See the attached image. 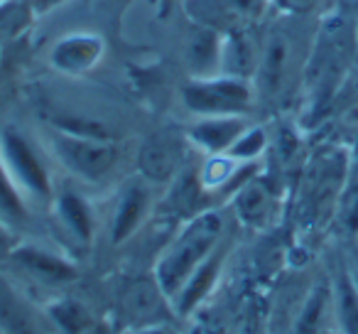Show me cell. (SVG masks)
I'll return each instance as SVG.
<instances>
[{
	"mask_svg": "<svg viewBox=\"0 0 358 334\" xmlns=\"http://www.w3.org/2000/svg\"><path fill=\"white\" fill-rule=\"evenodd\" d=\"M338 221L348 236H358V187H351L338 202Z\"/></svg>",
	"mask_w": 358,
	"mask_h": 334,
	"instance_id": "obj_24",
	"label": "cell"
},
{
	"mask_svg": "<svg viewBox=\"0 0 358 334\" xmlns=\"http://www.w3.org/2000/svg\"><path fill=\"white\" fill-rule=\"evenodd\" d=\"M334 302V293L327 288V285H319V288L312 290V295L304 302L302 312L297 317V324H294V334H319L324 324V314H327L329 305Z\"/></svg>",
	"mask_w": 358,
	"mask_h": 334,
	"instance_id": "obj_22",
	"label": "cell"
},
{
	"mask_svg": "<svg viewBox=\"0 0 358 334\" xmlns=\"http://www.w3.org/2000/svg\"><path fill=\"white\" fill-rule=\"evenodd\" d=\"M351 50L353 35L343 20H329L327 25L319 27L309 52L307 69H304V81L309 84V89H314L317 99L329 96L336 89L351 60Z\"/></svg>",
	"mask_w": 358,
	"mask_h": 334,
	"instance_id": "obj_6",
	"label": "cell"
},
{
	"mask_svg": "<svg viewBox=\"0 0 358 334\" xmlns=\"http://www.w3.org/2000/svg\"><path fill=\"white\" fill-rule=\"evenodd\" d=\"M319 334H341V332H338V329H336V332H329V329H322Z\"/></svg>",
	"mask_w": 358,
	"mask_h": 334,
	"instance_id": "obj_29",
	"label": "cell"
},
{
	"mask_svg": "<svg viewBox=\"0 0 358 334\" xmlns=\"http://www.w3.org/2000/svg\"><path fill=\"white\" fill-rule=\"evenodd\" d=\"M52 204H55L59 226L64 229V234H69L74 244L89 246L94 241V211L79 192L62 190L59 195H55Z\"/></svg>",
	"mask_w": 358,
	"mask_h": 334,
	"instance_id": "obj_11",
	"label": "cell"
},
{
	"mask_svg": "<svg viewBox=\"0 0 358 334\" xmlns=\"http://www.w3.org/2000/svg\"><path fill=\"white\" fill-rule=\"evenodd\" d=\"M103 50V40L99 35H89V32L66 35L52 47V67L62 74H86L101 62Z\"/></svg>",
	"mask_w": 358,
	"mask_h": 334,
	"instance_id": "obj_7",
	"label": "cell"
},
{
	"mask_svg": "<svg viewBox=\"0 0 358 334\" xmlns=\"http://www.w3.org/2000/svg\"><path fill=\"white\" fill-rule=\"evenodd\" d=\"M234 209L241 221L250 226H260L273 214V192L260 180H253V175L236 190Z\"/></svg>",
	"mask_w": 358,
	"mask_h": 334,
	"instance_id": "obj_17",
	"label": "cell"
},
{
	"mask_svg": "<svg viewBox=\"0 0 358 334\" xmlns=\"http://www.w3.org/2000/svg\"><path fill=\"white\" fill-rule=\"evenodd\" d=\"M221 35L216 27L199 25L185 45V60L192 76H211L221 71Z\"/></svg>",
	"mask_w": 358,
	"mask_h": 334,
	"instance_id": "obj_13",
	"label": "cell"
},
{
	"mask_svg": "<svg viewBox=\"0 0 358 334\" xmlns=\"http://www.w3.org/2000/svg\"><path fill=\"white\" fill-rule=\"evenodd\" d=\"M0 249H13V231L0 221Z\"/></svg>",
	"mask_w": 358,
	"mask_h": 334,
	"instance_id": "obj_26",
	"label": "cell"
},
{
	"mask_svg": "<svg viewBox=\"0 0 358 334\" xmlns=\"http://www.w3.org/2000/svg\"><path fill=\"white\" fill-rule=\"evenodd\" d=\"M182 104L194 118L204 116H248L255 109L253 81L229 74L192 76L182 86Z\"/></svg>",
	"mask_w": 358,
	"mask_h": 334,
	"instance_id": "obj_5",
	"label": "cell"
},
{
	"mask_svg": "<svg viewBox=\"0 0 358 334\" xmlns=\"http://www.w3.org/2000/svg\"><path fill=\"white\" fill-rule=\"evenodd\" d=\"M47 322L59 334H91L96 327L89 307L69 298L57 300L47 307Z\"/></svg>",
	"mask_w": 358,
	"mask_h": 334,
	"instance_id": "obj_20",
	"label": "cell"
},
{
	"mask_svg": "<svg viewBox=\"0 0 358 334\" xmlns=\"http://www.w3.org/2000/svg\"><path fill=\"white\" fill-rule=\"evenodd\" d=\"M265 148H268V135H265V130L260 128V125H248V128L243 130V135L231 145V150L226 155L234 158L236 162H253V160H258L260 155L265 153Z\"/></svg>",
	"mask_w": 358,
	"mask_h": 334,
	"instance_id": "obj_23",
	"label": "cell"
},
{
	"mask_svg": "<svg viewBox=\"0 0 358 334\" xmlns=\"http://www.w3.org/2000/svg\"><path fill=\"white\" fill-rule=\"evenodd\" d=\"M0 158L30 204L32 202L35 204L55 202V177H52L42 150L37 148L30 135H25L15 125L3 128L0 130Z\"/></svg>",
	"mask_w": 358,
	"mask_h": 334,
	"instance_id": "obj_4",
	"label": "cell"
},
{
	"mask_svg": "<svg viewBox=\"0 0 358 334\" xmlns=\"http://www.w3.org/2000/svg\"><path fill=\"white\" fill-rule=\"evenodd\" d=\"M40 314L32 305L15 293L8 280L0 278V329L8 334H42Z\"/></svg>",
	"mask_w": 358,
	"mask_h": 334,
	"instance_id": "obj_16",
	"label": "cell"
},
{
	"mask_svg": "<svg viewBox=\"0 0 358 334\" xmlns=\"http://www.w3.org/2000/svg\"><path fill=\"white\" fill-rule=\"evenodd\" d=\"M334 312L341 334H358V290L348 270H341L331 285Z\"/></svg>",
	"mask_w": 358,
	"mask_h": 334,
	"instance_id": "obj_21",
	"label": "cell"
},
{
	"mask_svg": "<svg viewBox=\"0 0 358 334\" xmlns=\"http://www.w3.org/2000/svg\"><path fill=\"white\" fill-rule=\"evenodd\" d=\"M45 148L57 162L81 182H103L115 170L120 158L118 145L101 135L76 133L55 125L47 130Z\"/></svg>",
	"mask_w": 358,
	"mask_h": 334,
	"instance_id": "obj_3",
	"label": "cell"
},
{
	"mask_svg": "<svg viewBox=\"0 0 358 334\" xmlns=\"http://www.w3.org/2000/svg\"><path fill=\"white\" fill-rule=\"evenodd\" d=\"M348 273H351V280H353V285H356V290H358V268L348 270Z\"/></svg>",
	"mask_w": 358,
	"mask_h": 334,
	"instance_id": "obj_28",
	"label": "cell"
},
{
	"mask_svg": "<svg viewBox=\"0 0 358 334\" xmlns=\"http://www.w3.org/2000/svg\"><path fill=\"white\" fill-rule=\"evenodd\" d=\"M10 258L25 273H30L32 278L42 280V283H71V280L79 278V270H76V265L71 260L35 244L13 246Z\"/></svg>",
	"mask_w": 358,
	"mask_h": 334,
	"instance_id": "obj_9",
	"label": "cell"
},
{
	"mask_svg": "<svg viewBox=\"0 0 358 334\" xmlns=\"http://www.w3.org/2000/svg\"><path fill=\"white\" fill-rule=\"evenodd\" d=\"M224 258H226V246L221 244L219 249H216L214 253H211L209 258H206L204 263H201L199 268L189 275V280L182 285V290L177 293V298L172 300V305L177 307L179 314H189L192 309H194L196 305H199L201 300L211 293V288H214L216 278H219V273H221Z\"/></svg>",
	"mask_w": 358,
	"mask_h": 334,
	"instance_id": "obj_15",
	"label": "cell"
},
{
	"mask_svg": "<svg viewBox=\"0 0 358 334\" xmlns=\"http://www.w3.org/2000/svg\"><path fill=\"white\" fill-rule=\"evenodd\" d=\"M282 3V8L289 13V15H302L307 18L309 13L314 11V8L322 3V0H280Z\"/></svg>",
	"mask_w": 358,
	"mask_h": 334,
	"instance_id": "obj_25",
	"label": "cell"
},
{
	"mask_svg": "<svg viewBox=\"0 0 358 334\" xmlns=\"http://www.w3.org/2000/svg\"><path fill=\"white\" fill-rule=\"evenodd\" d=\"M150 209V190L143 180H133L120 190L110 219V244L120 246L143 226Z\"/></svg>",
	"mask_w": 358,
	"mask_h": 334,
	"instance_id": "obj_10",
	"label": "cell"
},
{
	"mask_svg": "<svg viewBox=\"0 0 358 334\" xmlns=\"http://www.w3.org/2000/svg\"><path fill=\"white\" fill-rule=\"evenodd\" d=\"M250 125L248 116H204L189 128V140L209 155H226Z\"/></svg>",
	"mask_w": 358,
	"mask_h": 334,
	"instance_id": "obj_8",
	"label": "cell"
},
{
	"mask_svg": "<svg viewBox=\"0 0 358 334\" xmlns=\"http://www.w3.org/2000/svg\"><path fill=\"white\" fill-rule=\"evenodd\" d=\"M0 334H8V332H3V329H0Z\"/></svg>",
	"mask_w": 358,
	"mask_h": 334,
	"instance_id": "obj_30",
	"label": "cell"
},
{
	"mask_svg": "<svg viewBox=\"0 0 358 334\" xmlns=\"http://www.w3.org/2000/svg\"><path fill=\"white\" fill-rule=\"evenodd\" d=\"M140 167H143V175L148 180H169V177H174V172L179 167V145L167 138H152L143 148Z\"/></svg>",
	"mask_w": 358,
	"mask_h": 334,
	"instance_id": "obj_19",
	"label": "cell"
},
{
	"mask_svg": "<svg viewBox=\"0 0 358 334\" xmlns=\"http://www.w3.org/2000/svg\"><path fill=\"white\" fill-rule=\"evenodd\" d=\"M260 60V45L243 30L231 27L229 35L221 40V71L219 74L238 76V79L253 81L255 67Z\"/></svg>",
	"mask_w": 358,
	"mask_h": 334,
	"instance_id": "obj_12",
	"label": "cell"
},
{
	"mask_svg": "<svg viewBox=\"0 0 358 334\" xmlns=\"http://www.w3.org/2000/svg\"><path fill=\"white\" fill-rule=\"evenodd\" d=\"M224 236L226 219L219 209L199 211L187 221L185 229L174 236L155 265V280L169 300L177 298L189 275L224 244Z\"/></svg>",
	"mask_w": 358,
	"mask_h": 334,
	"instance_id": "obj_2",
	"label": "cell"
},
{
	"mask_svg": "<svg viewBox=\"0 0 358 334\" xmlns=\"http://www.w3.org/2000/svg\"><path fill=\"white\" fill-rule=\"evenodd\" d=\"M314 37L304 30L302 15L280 20L260 42V60L253 74L255 101L280 104L304 76Z\"/></svg>",
	"mask_w": 358,
	"mask_h": 334,
	"instance_id": "obj_1",
	"label": "cell"
},
{
	"mask_svg": "<svg viewBox=\"0 0 358 334\" xmlns=\"http://www.w3.org/2000/svg\"><path fill=\"white\" fill-rule=\"evenodd\" d=\"M135 334H164V329L159 327V324H148V327L138 329Z\"/></svg>",
	"mask_w": 358,
	"mask_h": 334,
	"instance_id": "obj_27",
	"label": "cell"
},
{
	"mask_svg": "<svg viewBox=\"0 0 358 334\" xmlns=\"http://www.w3.org/2000/svg\"><path fill=\"white\" fill-rule=\"evenodd\" d=\"M0 221H3L13 234L25 229L32 221L30 202H27V197L22 195L17 182L13 180V175L8 172L3 158H0Z\"/></svg>",
	"mask_w": 358,
	"mask_h": 334,
	"instance_id": "obj_18",
	"label": "cell"
},
{
	"mask_svg": "<svg viewBox=\"0 0 358 334\" xmlns=\"http://www.w3.org/2000/svg\"><path fill=\"white\" fill-rule=\"evenodd\" d=\"M172 300L164 295V290L159 288V283L152 278H143L138 283H133L125 290L123 307L130 314V319L138 324H155L164 314V305Z\"/></svg>",
	"mask_w": 358,
	"mask_h": 334,
	"instance_id": "obj_14",
	"label": "cell"
}]
</instances>
